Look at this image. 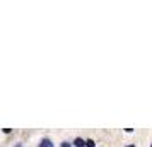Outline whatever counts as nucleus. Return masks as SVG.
Masks as SVG:
<instances>
[{
	"mask_svg": "<svg viewBox=\"0 0 152 147\" xmlns=\"http://www.w3.org/2000/svg\"><path fill=\"white\" fill-rule=\"evenodd\" d=\"M74 146H75V147H84V146H87V140L75 139V140H74Z\"/></svg>",
	"mask_w": 152,
	"mask_h": 147,
	"instance_id": "nucleus-2",
	"label": "nucleus"
},
{
	"mask_svg": "<svg viewBox=\"0 0 152 147\" xmlns=\"http://www.w3.org/2000/svg\"><path fill=\"white\" fill-rule=\"evenodd\" d=\"M15 147H21V144H17V146H15Z\"/></svg>",
	"mask_w": 152,
	"mask_h": 147,
	"instance_id": "nucleus-5",
	"label": "nucleus"
},
{
	"mask_svg": "<svg viewBox=\"0 0 152 147\" xmlns=\"http://www.w3.org/2000/svg\"><path fill=\"white\" fill-rule=\"evenodd\" d=\"M62 147H72V146H70L69 142H62Z\"/></svg>",
	"mask_w": 152,
	"mask_h": 147,
	"instance_id": "nucleus-4",
	"label": "nucleus"
},
{
	"mask_svg": "<svg viewBox=\"0 0 152 147\" xmlns=\"http://www.w3.org/2000/svg\"><path fill=\"white\" fill-rule=\"evenodd\" d=\"M151 147H152V146H151Z\"/></svg>",
	"mask_w": 152,
	"mask_h": 147,
	"instance_id": "nucleus-7",
	"label": "nucleus"
},
{
	"mask_svg": "<svg viewBox=\"0 0 152 147\" xmlns=\"http://www.w3.org/2000/svg\"><path fill=\"white\" fill-rule=\"evenodd\" d=\"M39 147H55V144H51L50 139H41L39 140Z\"/></svg>",
	"mask_w": 152,
	"mask_h": 147,
	"instance_id": "nucleus-1",
	"label": "nucleus"
},
{
	"mask_svg": "<svg viewBox=\"0 0 152 147\" xmlns=\"http://www.w3.org/2000/svg\"><path fill=\"white\" fill-rule=\"evenodd\" d=\"M87 147H96V144H94V140H87Z\"/></svg>",
	"mask_w": 152,
	"mask_h": 147,
	"instance_id": "nucleus-3",
	"label": "nucleus"
},
{
	"mask_svg": "<svg viewBox=\"0 0 152 147\" xmlns=\"http://www.w3.org/2000/svg\"><path fill=\"white\" fill-rule=\"evenodd\" d=\"M126 147H135V146H126Z\"/></svg>",
	"mask_w": 152,
	"mask_h": 147,
	"instance_id": "nucleus-6",
	"label": "nucleus"
}]
</instances>
